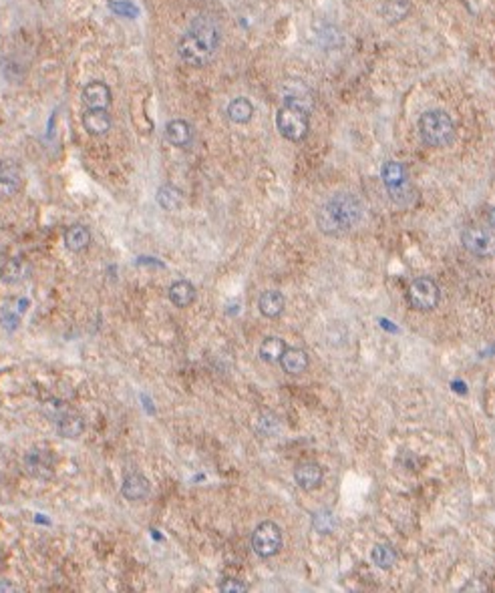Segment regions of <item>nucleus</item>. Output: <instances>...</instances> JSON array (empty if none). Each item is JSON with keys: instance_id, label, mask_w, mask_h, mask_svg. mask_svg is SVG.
Segmentation results:
<instances>
[{"instance_id": "f257e3e1", "label": "nucleus", "mask_w": 495, "mask_h": 593, "mask_svg": "<svg viewBox=\"0 0 495 593\" xmlns=\"http://www.w3.org/2000/svg\"><path fill=\"white\" fill-rule=\"evenodd\" d=\"M220 47H222L220 23L213 16L199 14L198 18L189 23L177 40V57L191 69H204L213 61Z\"/></svg>"}, {"instance_id": "f03ea898", "label": "nucleus", "mask_w": 495, "mask_h": 593, "mask_svg": "<svg viewBox=\"0 0 495 593\" xmlns=\"http://www.w3.org/2000/svg\"><path fill=\"white\" fill-rule=\"evenodd\" d=\"M367 205L352 191H336L324 199L316 211V227L328 237H338L352 232L365 218Z\"/></svg>"}, {"instance_id": "7ed1b4c3", "label": "nucleus", "mask_w": 495, "mask_h": 593, "mask_svg": "<svg viewBox=\"0 0 495 593\" xmlns=\"http://www.w3.org/2000/svg\"><path fill=\"white\" fill-rule=\"evenodd\" d=\"M417 129H419L423 143L427 147L433 149H443L453 145L455 133H457L453 117L449 115V111L439 109V107L423 111L419 115V121H417Z\"/></svg>"}, {"instance_id": "20e7f679", "label": "nucleus", "mask_w": 495, "mask_h": 593, "mask_svg": "<svg viewBox=\"0 0 495 593\" xmlns=\"http://www.w3.org/2000/svg\"><path fill=\"white\" fill-rule=\"evenodd\" d=\"M276 129L290 143H302L310 133V109L298 97H286L276 113Z\"/></svg>"}, {"instance_id": "39448f33", "label": "nucleus", "mask_w": 495, "mask_h": 593, "mask_svg": "<svg viewBox=\"0 0 495 593\" xmlns=\"http://www.w3.org/2000/svg\"><path fill=\"white\" fill-rule=\"evenodd\" d=\"M381 179H383L389 199L401 210H408L417 201V189L408 179L407 167L399 161H386L381 167Z\"/></svg>"}, {"instance_id": "423d86ee", "label": "nucleus", "mask_w": 495, "mask_h": 593, "mask_svg": "<svg viewBox=\"0 0 495 593\" xmlns=\"http://www.w3.org/2000/svg\"><path fill=\"white\" fill-rule=\"evenodd\" d=\"M461 244L473 256L483 258V260H489L495 252V237L491 223L487 222L467 225L461 232Z\"/></svg>"}, {"instance_id": "0eeeda50", "label": "nucleus", "mask_w": 495, "mask_h": 593, "mask_svg": "<svg viewBox=\"0 0 495 593\" xmlns=\"http://www.w3.org/2000/svg\"><path fill=\"white\" fill-rule=\"evenodd\" d=\"M408 306L417 312H431L439 306L441 302V288L435 282L433 278H415L407 290Z\"/></svg>"}, {"instance_id": "6e6552de", "label": "nucleus", "mask_w": 495, "mask_h": 593, "mask_svg": "<svg viewBox=\"0 0 495 593\" xmlns=\"http://www.w3.org/2000/svg\"><path fill=\"white\" fill-rule=\"evenodd\" d=\"M252 551L262 559H270L278 555L282 545H284V535L278 523L274 521H262L260 525L252 533Z\"/></svg>"}, {"instance_id": "1a4fd4ad", "label": "nucleus", "mask_w": 495, "mask_h": 593, "mask_svg": "<svg viewBox=\"0 0 495 593\" xmlns=\"http://www.w3.org/2000/svg\"><path fill=\"white\" fill-rule=\"evenodd\" d=\"M81 99L85 109H109L111 105V89L103 81H91L83 87Z\"/></svg>"}, {"instance_id": "9d476101", "label": "nucleus", "mask_w": 495, "mask_h": 593, "mask_svg": "<svg viewBox=\"0 0 495 593\" xmlns=\"http://www.w3.org/2000/svg\"><path fill=\"white\" fill-rule=\"evenodd\" d=\"M324 481V469L314 461H304L294 469V482L302 491H314Z\"/></svg>"}, {"instance_id": "9b49d317", "label": "nucleus", "mask_w": 495, "mask_h": 593, "mask_svg": "<svg viewBox=\"0 0 495 593\" xmlns=\"http://www.w3.org/2000/svg\"><path fill=\"white\" fill-rule=\"evenodd\" d=\"M23 186V171L13 159L0 161V196L13 198Z\"/></svg>"}, {"instance_id": "f8f14e48", "label": "nucleus", "mask_w": 495, "mask_h": 593, "mask_svg": "<svg viewBox=\"0 0 495 593\" xmlns=\"http://www.w3.org/2000/svg\"><path fill=\"white\" fill-rule=\"evenodd\" d=\"M30 306V302L26 298H11L9 302H4V306L0 308V324L6 332H13L18 328L21 316H25V312Z\"/></svg>"}, {"instance_id": "ddd939ff", "label": "nucleus", "mask_w": 495, "mask_h": 593, "mask_svg": "<svg viewBox=\"0 0 495 593\" xmlns=\"http://www.w3.org/2000/svg\"><path fill=\"white\" fill-rule=\"evenodd\" d=\"M83 127L91 137H103L111 131L113 119L109 109H85L83 113Z\"/></svg>"}, {"instance_id": "4468645a", "label": "nucleus", "mask_w": 495, "mask_h": 593, "mask_svg": "<svg viewBox=\"0 0 495 593\" xmlns=\"http://www.w3.org/2000/svg\"><path fill=\"white\" fill-rule=\"evenodd\" d=\"M52 420H55V424H57L59 434L65 436V439H77V436H81L83 431H85V420H83V417L77 414V412L67 410V408H61V410L55 414V419Z\"/></svg>"}, {"instance_id": "2eb2a0df", "label": "nucleus", "mask_w": 495, "mask_h": 593, "mask_svg": "<svg viewBox=\"0 0 495 593\" xmlns=\"http://www.w3.org/2000/svg\"><path fill=\"white\" fill-rule=\"evenodd\" d=\"M165 141L177 149L191 147L194 143V127L184 119H174L165 125Z\"/></svg>"}, {"instance_id": "dca6fc26", "label": "nucleus", "mask_w": 495, "mask_h": 593, "mask_svg": "<svg viewBox=\"0 0 495 593\" xmlns=\"http://www.w3.org/2000/svg\"><path fill=\"white\" fill-rule=\"evenodd\" d=\"M280 366L286 374H302V372L308 371L310 366V356L308 352L304 348H296V346H286L284 354L280 356Z\"/></svg>"}, {"instance_id": "f3484780", "label": "nucleus", "mask_w": 495, "mask_h": 593, "mask_svg": "<svg viewBox=\"0 0 495 593\" xmlns=\"http://www.w3.org/2000/svg\"><path fill=\"white\" fill-rule=\"evenodd\" d=\"M52 457H50L49 451H43V448H33L28 455H26V470L37 477V479H50L52 477Z\"/></svg>"}, {"instance_id": "a211bd4d", "label": "nucleus", "mask_w": 495, "mask_h": 593, "mask_svg": "<svg viewBox=\"0 0 495 593\" xmlns=\"http://www.w3.org/2000/svg\"><path fill=\"white\" fill-rule=\"evenodd\" d=\"M121 493L127 501H143L151 493V485L148 477H143L141 473H127L121 485Z\"/></svg>"}, {"instance_id": "6ab92c4d", "label": "nucleus", "mask_w": 495, "mask_h": 593, "mask_svg": "<svg viewBox=\"0 0 495 593\" xmlns=\"http://www.w3.org/2000/svg\"><path fill=\"white\" fill-rule=\"evenodd\" d=\"M284 308L286 296L282 292H278V290H266L258 298V310H260L262 316L268 318V320L280 318L284 314Z\"/></svg>"}, {"instance_id": "aec40b11", "label": "nucleus", "mask_w": 495, "mask_h": 593, "mask_svg": "<svg viewBox=\"0 0 495 593\" xmlns=\"http://www.w3.org/2000/svg\"><path fill=\"white\" fill-rule=\"evenodd\" d=\"M28 276H30V264L23 258H13V260L4 261L2 268H0V280L9 286L23 284L25 280H28Z\"/></svg>"}, {"instance_id": "412c9836", "label": "nucleus", "mask_w": 495, "mask_h": 593, "mask_svg": "<svg viewBox=\"0 0 495 593\" xmlns=\"http://www.w3.org/2000/svg\"><path fill=\"white\" fill-rule=\"evenodd\" d=\"M254 103L248 97H234L226 107V117L235 125H246L254 119Z\"/></svg>"}, {"instance_id": "4be33fe9", "label": "nucleus", "mask_w": 495, "mask_h": 593, "mask_svg": "<svg viewBox=\"0 0 495 593\" xmlns=\"http://www.w3.org/2000/svg\"><path fill=\"white\" fill-rule=\"evenodd\" d=\"M167 296H169V302H172L174 306H177V308H189V306L196 302L198 292H196V286L191 284V282H187V280H177V282H174V284L169 286Z\"/></svg>"}, {"instance_id": "5701e85b", "label": "nucleus", "mask_w": 495, "mask_h": 593, "mask_svg": "<svg viewBox=\"0 0 495 593\" xmlns=\"http://www.w3.org/2000/svg\"><path fill=\"white\" fill-rule=\"evenodd\" d=\"M65 246L74 254L83 252L91 246V230L83 223H74L71 227L65 230Z\"/></svg>"}, {"instance_id": "b1692460", "label": "nucleus", "mask_w": 495, "mask_h": 593, "mask_svg": "<svg viewBox=\"0 0 495 593\" xmlns=\"http://www.w3.org/2000/svg\"><path fill=\"white\" fill-rule=\"evenodd\" d=\"M155 201L160 203L161 210L175 211V210H179V208L184 205V193H182V191H179V189H177L175 186H169V183H165V186H161L160 189H157Z\"/></svg>"}, {"instance_id": "393cba45", "label": "nucleus", "mask_w": 495, "mask_h": 593, "mask_svg": "<svg viewBox=\"0 0 495 593\" xmlns=\"http://www.w3.org/2000/svg\"><path fill=\"white\" fill-rule=\"evenodd\" d=\"M286 346H288V344H286L282 338H278V336H268V338L262 340L258 354H260V358L264 360L266 364H274V362H278L280 356L284 354Z\"/></svg>"}, {"instance_id": "a878e982", "label": "nucleus", "mask_w": 495, "mask_h": 593, "mask_svg": "<svg viewBox=\"0 0 495 593\" xmlns=\"http://www.w3.org/2000/svg\"><path fill=\"white\" fill-rule=\"evenodd\" d=\"M399 553L391 543H377L371 551V561L379 569H391L396 563Z\"/></svg>"}, {"instance_id": "bb28decb", "label": "nucleus", "mask_w": 495, "mask_h": 593, "mask_svg": "<svg viewBox=\"0 0 495 593\" xmlns=\"http://www.w3.org/2000/svg\"><path fill=\"white\" fill-rule=\"evenodd\" d=\"M312 527H314V531L322 533V535L333 533L336 527L335 513H333V511H328V509H321V511H316V513L312 515Z\"/></svg>"}, {"instance_id": "cd10ccee", "label": "nucleus", "mask_w": 495, "mask_h": 593, "mask_svg": "<svg viewBox=\"0 0 495 593\" xmlns=\"http://www.w3.org/2000/svg\"><path fill=\"white\" fill-rule=\"evenodd\" d=\"M218 589L223 593H238V592H248L250 587H248L246 583H242L240 580L228 577V580H223L222 583H220V587H218Z\"/></svg>"}, {"instance_id": "c85d7f7f", "label": "nucleus", "mask_w": 495, "mask_h": 593, "mask_svg": "<svg viewBox=\"0 0 495 593\" xmlns=\"http://www.w3.org/2000/svg\"><path fill=\"white\" fill-rule=\"evenodd\" d=\"M113 13H117L119 16H127V18H135L137 16V6H133L131 2H111Z\"/></svg>"}, {"instance_id": "c756f323", "label": "nucleus", "mask_w": 495, "mask_h": 593, "mask_svg": "<svg viewBox=\"0 0 495 593\" xmlns=\"http://www.w3.org/2000/svg\"><path fill=\"white\" fill-rule=\"evenodd\" d=\"M0 592H14L13 583H9L6 580H0Z\"/></svg>"}]
</instances>
